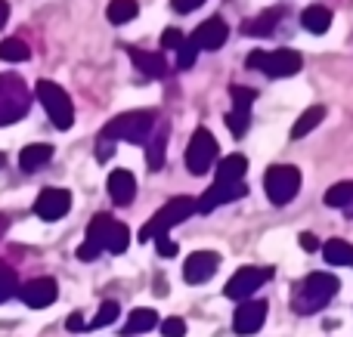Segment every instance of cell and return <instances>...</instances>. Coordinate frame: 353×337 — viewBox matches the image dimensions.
Masks as SVG:
<instances>
[{"label": "cell", "mask_w": 353, "mask_h": 337, "mask_svg": "<svg viewBox=\"0 0 353 337\" xmlns=\"http://www.w3.org/2000/svg\"><path fill=\"white\" fill-rule=\"evenodd\" d=\"M112 152H115V142H112V140H103V136H99V142H97V158H99V161H109Z\"/></svg>", "instance_id": "8d00e7d4"}, {"label": "cell", "mask_w": 353, "mask_h": 337, "mask_svg": "<svg viewBox=\"0 0 353 337\" xmlns=\"http://www.w3.org/2000/svg\"><path fill=\"white\" fill-rule=\"evenodd\" d=\"M6 19H10V3H6V0H0V28L6 25Z\"/></svg>", "instance_id": "b9f144b4"}, {"label": "cell", "mask_w": 353, "mask_h": 337, "mask_svg": "<svg viewBox=\"0 0 353 337\" xmlns=\"http://www.w3.org/2000/svg\"><path fill=\"white\" fill-rule=\"evenodd\" d=\"M248 171V158L245 155H226L217 164V180H242Z\"/></svg>", "instance_id": "4316f807"}, {"label": "cell", "mask_w": 353, "mask_h": 337, "mask_svg": "<svg viewBox=\"0 0 353 337\" xmlns=\"http://www.w3.org/2000/svg\"><path fill=\"white\" fill-rule=\"evenodd\" d=\"M217 266H220V257L214 251H195V254H189L186 263H183V279H186L189 285H205L208 279H214Z\"/></svg>", "instance_id": "4fadbf2b"}, {"label": "cell", "mask_w": 353, "mask_h": 337, "mask_svg": "<svg viewBox=\"0 0 353 337\" xmlns=\"http://www.w3.org/2000/svg\"><path fill=\"white\" fill-rule=\"evenodd\" d=\"M37 99H41V105L47 109L50 121L56 124L59 130H68L74 121V105H72V96H68L65 90H62L59 84H53V80H37L34 87Z\"/></svg>", "instance_id": "ba28073f"}, {"label": "cell", "mask_w": 353, "mask_h": 337, "mask_svg": "<svg viewBox=\"0 0 353 337\" xmlns=\"http://www.w3.org/2000/svg\"><path fill=\"white\" fill-rule=\"evenodd\" d=\"M159 325H161L159 313H155V309L140 307V309H134V313L128 316V328H124V331L128 334H143V331H152V328H159Z\"/></svg>", "instance_id": "cb8c5ba5"}, {"label": "cell", "mask_w": 353, "mask_h": 337, "mask_svg": "<svg viewBox=\"0 0 353 337\" xmlns=\"http://www.w3.org/2000/svg\"><path fill=\"white\" fill-rule=\"evenodd\" d=\"M301 22H304V28L310 31V34H325L329 25H332V10L329 6L313 3V6H307V10L301 12Z\"/></svg>", "instance_id": "7402d4cb"}, {"label": "cell", "mask_w": 353, "mask_h": 337, "mask_svg": "<svg viewBox=\"0 0 353 337\" xmlns=\"http://www.w3.org/2000/svg\"><path fill=\"white\" fill-rule=\"evenodd\" d=\"M128 56L146 78H165L168 74V59L161 53H149V50H140V47H128Z\"/></svg>", "instance_id": "ac0fdd59"}, {"label": "cell", "mask_w": 353, "mask_h": 337, "mask_svg": "<svg viewBox=\"0 0 353 337\" xmlns=\"http://www.w3.org/2000/svg\"><path fill=\"white\" fill-rule=\"evenodd\" d=\"M248 121H251V109H232V111H226V127L232 130V136H245V130H248Z\"/></svg>", "instance_id": "4dcf8cb0"}, {"label": "cell", "mask_w": 353, "mask_h": 337, "mask_svg": "<svg viewBox=\"0 0 353 337\" xmlns=\"http://www.w3.org/2000/svg\"><path fill=\"white\" fill-rule=\"evenodd\" d=\"M263 189H267V198L282 208L288 204L294 195L301 192V171L294 164H273L263 173Z\"/></svg>", "instance_id": "52a82bcc"}, {"label": "cell", "mask_w": 353, "mask_h": 337, "mask_svg": "<svg viewBox=\"0 0 353 337\" xmlns=\"http://www.w3.org/2000/svg\"><path fill=\"white\" fill-rule=\"evenodd\" d=\"M56 294H59V288H56V282H53V279H47V276L31 279V282L25 285L22 291H19L22 303H25V307H31V309H43V307H50V303L56 301Z\"/></svg>", "instance_id": "2e32d148"}, {"label": "cell", "mask_w": 353, "mask_h": 337, "mask_svg": "<svg viewBox=\"0 0 353 337\" xmlns=\"http://www.w3.org/2000/svg\"><path fill=\"white\" fill-rule=\"evenodd\" d=\"M50 161H53V146H47V142H34V146H25L22 155H19V167H22L25 173L41 171V167H47Z\"/></svg>", "instance_id": "d6986e66"}, {"label": "cell", "mask_w": 353, "mask_h": 337, "mask_svg": "<svg viewBox=\"0 0 353 337\" xmlns=\"http://www.w3.org/2000/svg\"><path fill=\"white\" fill-rule=\"evenodd\" d=\"M338 288H341V282H338L332 272H310V276H307L304 282L294 288L292 309H294V313H301V316L319 313V309H323L325 303L338 294Z\"/></svg>", "instance_id": "7a4b0ae2"}, {"label": "cell", "mask_w": 353, "mask_h": 337, "mask_svg": "<svg viewBox=\"0 0 353 337\" xmlns=\"http://www.w3.org/2000/svg\"><path fill=\"white\" fill-rule=\"evenodd\" d=\"M155 245H159V254L161 257H176V245L168 235H161V239H155Z\"/></svg>", "instance_id": "74e56055"}, {"label": "cell", "mask_w": 353, "mask_h": 337, "mask_svg": "<svg viewBox=\"0 0 353 337\" xmlns=\"http://www.w3.org/2000/svg\"><path fill=\"white\" fill-rule=\"evenodd\" d=\"M137 12H140L137 0H112L109 10H105V16H109L112 25H128V22L137 19Z\"/></svg>", "instance_id": "484cf974"}, {"label": "cell", "mask_w": 353, "mask_h": 337, "mask_svg": "<svg viewBox=\"0 0 353 337\" xmlns=\"http://www.w3.org/2000/svg\"><path fill=\"white\" fill-rule=\"evenodd\" d=\"M301 245H304L307 251H316V248H319V241L313 239V235H301Z\"/></svg>", "instance_id": "60d3db41"}, {"label": "cell", "mask_w": 353, "mask_h": 337, "mask_svg": "<svg viewBox=\"0 0 353 337\" xmlns=\"http://www.w3.org/2000/svg\"><path fill=\"white\" fill-rule=\"evenodd\" d=\"M195 56H199V50H195L192 41H183V47L176 50V68H192Z\"/></svg>", "instance_id": "d6a6232c"}, {"label": "cell", "mask_w": 353, "mask_h": 337, "mask_svg": "<svg viewBox=\"0 0 353 337\" xmlns=\"http://www.w3.org/2000/svg\"><path fill=\"white\" fill-rule=\"evenodd\" d=\"M168 136H171V124L165 121L161 127H155L152 140H149V149H146V164H149V171H161V167H165Z\"/></svg>", "instance_id": "44dd1931"}, {"label": "cell", "mask_w": 353, "mask_h": 337, "mask_svg": "<svg viewBox=\"0 0 353 337\" xmlns=\"http://www.w3.org/2000/svg\"><path fill=\"white\" fill-rule=\"evenodd\" d=\"M109 195L115 204H121V208H128L130 202L137 198V180L130 171H124V167H118V171L109 173Z\"/></svg>", "instance_id": "e0dca14e"}, {"label": "cell", "mask_w": 353, "mask_h": 337, "mask_svg": "<svg viewBox=\"0 0 353 337\" xmlns=\"http://www.w3.org/2000/svg\"><path fill=\"white\" fill-rule=\"evenodd\" d=\"M226 34H230V28H226L223 19L211 16L208 22H201L199 28L192 31V37H189V41L195 43V50H220L226 43Z\"/></svg>", "instance_id": "9a60e30c"}, {"label": "cell", "mask_w": 353, "mask_h": 337, "mask_svg": "<svg viewBox=\"0 0 353 337\" xmlns=\"http://www.w3.org/2000/svg\"><path fill=\"white\" fill-rule=\"evenodd\" d=\"M31 93L19 74H0V127L16 124L28 115Z\"/></svg>", "instance_id": "5b68a950"}, {"label": "cell", "mask_w": 353, "mask_h": 337, "mask_svg": "<svg viewBox=\"0 0 353 337\" xmlns=\"http://www.w3.org/2000/svg\"><path fill=\"white\" fill-rule=\"evenodd\" d=\"M16 291H19V288H16V276H12L10 270H0V303L10 301Z\"/></svg>", "instance_id": "836d02e7"}, {"label": "cell", "mask_w": 353, "mask_h": 337, "mask_svg": "<svg viewBox=\"0 0 353 337\" xmlns=\"http://www.w3.org/2000/svg\"><path fill=\"white\" fill-rule=\"evenodd\" d=\"M347 214H350V217H353V208H350V210H347Z\"/></svg>", "instance_id": "ee69618b"}, {"label": "cell", "mask_w": 353, "mask_h": 337, "mask_svg": "<svg viewBox=\"0 0 353 337\" xmlns=\"http://www.w3.org/2000/svg\"><path fill=\"white\" fill-rule=\"evenodd\" d=\"M248 195V186L242 180H214V186L199 198V210L201 214H211L214 208L220 204H230V202H239V198Z\"/></svg>", "instance_id": "8fae6325"}, {"label": "cell", "mask_w": 353, "mask_h": 337, "mask_svg": "<svg viewBox=\"0 0 353 337\" xmlns=\"http://www.w3.org/2000/svg\"><path fill=\"white\" fill-rule=\"evenodd\" d=\"M205 0H174V10L176 12H192L195 6H201Z\"/></svg>", "instance_id": "ab89813d"}, {"label": "cell", "mask_w": 353, "mask_h": 337, "mask_svg": "<svg viewBox=\"0 0 353 337\" xmlns=\"http://www.w3.org/2000/svg\"><path fill=\"white\" fill-rule=\"evenodd\" d=\"M270 276H273V270L242 266V270H236V276L226 282V297H232V301H251V294H254L257 288H263V285L270 282Z\"/></svg>", "instance_id": "30bf717a"}, {"label": "cell", "mask_w": 353, "mask_h": 337, "mask_svg": "<svg viewBox=\"0 0 353 337\" xmlns=\"http://www.w3.org/2000/svg\"><path fill=\"white\" fill-rule=\"evenodd\" d=\"M130 245V232L121 220H115L112 214H97L87 226V241L78 248L81 260H97V254H124Z\"/></svg>", "instance_id": "6da1fadb"}, {"label": "cell", "mask_w": 353, "mask_h": 337, "mask_svg": "<svg viewBox=\"0 0 353 337\" xmlns=\"http://www.w3.org/2000/svg\"><path fill=\"white\" fill-rule=\"evenodd\" d=\"M263 322H267V301H245V303H239L232 328H236V334L248 337V334L261 331Z\"/></svg>", "instance_id": "5bb4252c"}, {"label": "cell", "mask_w": 353, "mask_h": 337, "mask_svg": "<svg viewBox=\"0 0 353 337\" xmlns=\"http://www.w3.org/2000/svg\"><path fill=\"white\" fill-rule=\"evenodd\" d=\"M192 214H199V202H195V198H189V195L171 198V202H168L165 208H161L159 214L146 223V226H143L140 241L161 239V235H168V229H174L176 223H183V220H189Z\"/></svg>", "instance_id": "277c9868"}, {"label": "cell", "mask_w": 353, "mask_h": 337, "mask_svg": "<svg viewBox=\"0 0 353 337\" xmlns=\"http://www.w3.org/2000/svg\"><path fill=\"white\" fill-rule=\"evenodd\" d=\"M230 96H232V109H251V102L257 99V93L251 90V87L232 84V87H230Z\"/></svg>", "instance_id": "1f68e13d"}, {"label": "cell", "mask_w": 353, "mask_h": 337, "mask_svg": "<svg viewBox=\"0 0 353 337\" xmlns=\"http://www.w3.org/2000/svg\"><path fill=\"white\" fill-rule=\"evenodd\" d=\"M65 325H68V331H87V325H84V316L81 313H72L65 319Z\"/></svg>", "instance_id": "f35d334b"}, {"label": "cell", "mask_w": 353, "mask_h": 337, "mask_svg": "<svg viewBox=\"0 0 353 337\" xmlns=\"http://www.w3.org/2000/svg\"><path fill=\"white\" fill-rule=\"evenodd\" d=\"M0 59L25 62V59H31V47L22 41V37H6V41H0Z\"/></svg>", "instance_id": "83f0119b"}, {"label": "cell", "mask_w": 353, "mask_h": 337, "mask_svg": "<svg viewBox=\"0 0 353 337\" xmlns=\"http://www.w3.org/2000/svg\"><path fill=\"white\" fill-rule=\"evenodd\" d=\"M254 72H263L270 78H292V74L301 72L304 65V56L294 53V50H273V53H263V50H254L245 62Z\"/></svg>", "instance_id": "8992f818"}, {"label": "cell", "mask_w": 353, "mask_h": 337, "mask_svg": "<svg viewBox=\"0 0 353 337\" xmlns=\"http://www.w3.org/2000/svg\"><path fill=\"white\" fill-rule=\"evenodd\" d=\"M217 155H220V146H217V140L211 136V130L199 127L192 133V140H189V146H186V167H189V173H195V177L208 173V171H211V164L217 161Z\"/></svg>", "instance_id": "9c48e42d"}, {"label": "cell", "mask_w": 353, "mask_h": 337, "mask_svg": "<svg viewBox=\"0 0 353 337\" xmlns=\"http://www.w3.org/2000/svg\"><path fill=\"white\" fill-rule=\"evenodd\" d=\"M68 210H72V192H68V189H56V186L43 189L41 195H37V202H34V214L41 217V220H47V223L62 220Z\"/></svg>", "instance_id": "7c38bea8"}, {"label": "cell", "mask_w": 353, "mask_h": 337, "mask_svg": "<svg viewBox=\"0 0 353 337\" xmlns=\"http://www.w3.org/2000/svg\"><path fill=\"white\" fill-rule=\"evenodd\" d=\"M323 257L332 266H353V245L344 239H329L323 245Z\"/></svg>", "instance_id": "603a6c76"}, {"label": "cell", "mask_w": 353, "mask_h": 337, "mask_svg": "<svg viewBox=\"0 0 353 337\" xmlns=\"http://www.w3.org/2000/svg\"><path fill=\"white\" fill-rule=\"evenodd\" d=\"M155 111L143 109V111H124V115L112 118L103 127V140L112 142H130V146H143V142L152 140L155 133Z\"/></svg>", "instance_id": "3957f363"}, {"label": "cell", "mask_w": 353, "mask_h": 337, "mask_svg": "<svg viewBox=\"0 0 353 337\" xmlns=\"http://www.w3.org/2000/svg\"><path fill=\"white\" fill-rule=\"evenodd\" d=\"M325 204H329V208H344V210H350V208H353V180L332 186V189L325 192Z\"/></svg>", "instance_id": "f1b7e54d"}, {"label": "cell", "mask_w": 353, "mask_h": 337, "mask_svg": "<svg viewBox=\"0 0 353 337\" xmlns=\"http://www.w3.org/2000/svg\"><path fill=\"white\" fill-rule=\"evenodd\" d=\"M282 16H285V10H267V12H261V16H254V19H245L242 22V31L245 34H254V37H267V34H273L276 31V25L282 22Z\"/></svg>", "instance_id": "ffe728a7"}, {"label": "cell", "mask_w": 353, "mask_h": 337, "mask_svg": "<svg viewBox=\"0 0 353 337\" xmlns=\"http://www.w3.org/2000/svg\"><path fill=\"white\" fill-rule=\"evenodd\" d=\"M161 334H165V337H183V334H186V322L176 319V316H171V319L161 322Z\"/></svg>", "instance_id": "e575fe53"}, {"label": "cell", "mask_w": 353, "mask_h": 337, "mask_svg": "<svg viewBox=\"0 0 353 337\" xmlns=\"http://www.w3.org/2000/svg\"><path fill=\"white\" fill-rule=\"evenodd\" d=\"M325 118V105H310V109L304 111V115L294 121L292 127V140H301V136H307L313 127H319V121Z\"/></svg>", "instance_id": "d4e9b609"}, {"label": "cell", "mask_w": 353, "mask_h": 337, "mask_svg": "<svg viewBox=\"0 0 353 337\" xmlns=\"http://www.w3.org/2000/svg\"><path fill=\"white\" fill-rule=\"evenodd\" d=\"M161 47H165V50H180L183 47L180 28H165V34H161Z\"/></svg>", "instance_id": "d590c367"}, {"label": "cell", "mask_w": 353, "mask_h": 337, "mask_svg": "<svg viewBox=\"0 0 353 337\" xmlns=\"http://www.w3.org/2000/svg\"><path fill=\"white\" fill-rule=\"evenodd\" d=\"M118 316H121V307H118L115 301H105L103 307H99V313L93 316V322H90V325H87V331H90V328H103V325H112V322H115Z\"/></svg>", "instance_id": "f546056e"}, {"label": "cell", "mask_w": 353, "mask_h": 337, "mask_svg": "<svg viewBox=\"0 0 353 337\" xmlns=\"http://www.w3.org/2000/svg\"><path fill=\"white\" fill-rule=\"evenodd\" d=\"M6 164V158H3V152H0V167H3Z\"/></svg>", "instance_id": "7bdbcfd3"}]
</instances>
